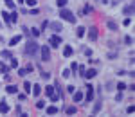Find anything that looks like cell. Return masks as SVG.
Listing matches in <instances>:
<instances>
[{
  "mask_svg": "<svg viewBox=\"0 0 135 117\" xmlns=\"http://www.w3.org/2000/svg\"><path fill=\"white\" fill-rule=\"evenodd\" d=\"M108 29L110 31H117V23H115L114 20H108Z\"/></svg>",
  "mask_w": 135,
  "mask_h": 117,
  "instance_id": "obj_13",
  "label": "cell"
},
{
  "mask_svg": "<svg viewBox=\"0 0 135 117\" xmlns=\"http://www.w3.org/2000/svg\"><path fill=\"white\" fill-rule=\"evenodd\" d=\"M24 2H25L29 7H36V0H24Z\"/></svg>",
  "mask_w": 135,
  "mask_h": 117,
  "instance_id": "obj_22",
  "label": "cell"
},
{
  "mask_svg": "<svg viewBox=\"0 0 135 117\" xmlns=\"http://www.w3.org/2000/svg\"><path fill=\"white\" fill-rule=\"evenodd\" d=\"M59 43H61V38H59L58 34H52V36H50V45H52V47H58Z\"/></svg>",
  "mask_w": 135,
  "mask_h": 117,
  "instance_id": "obj_6",
  "label": "cell"
},
{
  "mask_svg": "<svg viewBox=\"0 0 135 117\" xmlns=\"http://www.w3.org/2000/svg\"><path fill=\"white\" fill-rule=\"evenodd\" d=\"M40 52H41V59H43V61H49V59H50V50H49V47H41Z\"/></svg>",
  "mask_w": 135,
  "mask_h": 117,
  "instance_id": "obj_3",
  "label": "cell"
},
{
  "mask_svg": "<svg viewBox=\"0 0 135 117\" xmlns=\"http://www.w3.org/2000/svg\"><path fill=\"white\" fill-rule=\"evenodd\" d=\"M31 88H32V85H31L29 81H25V83H24V90H25V92H31Z\"/></svg>",
  "mask_w": 135,
  "mask_h": 117,
  "instance_id": "obj_21",
  "label": "cell"
},
{
  "mask_svg": "<svg viewBox=\"0 0 135 117\" xmlns=\"http://www.w3.org/2000/svg\"><path fill=\"white\" fill-rule=\"evenodd\" d=\"M92 99H94V87L87 85V101H92Z\"/></svg>",
  "mask_w": 135,
  "mask_h": 117,
  "instance_id": "obj_5",
  "label": "cell"
},
{
  "mask_svg": "<svg viewBox=\"0 0 135 117\" xmlns=\"http://www.w3.org/2000/svg\"><path fill=\"white\" fill-rule=\"evenodd\" d=\"M18 2H20V4H24V0H18Z\"/></svg>",
  "mask_w": 135,
  "mask_h": 117,
  "instance_id": "obj_40",
  "label": "cell"
},
{
  "mask_svg": "<svg viewBox=\"0 0 135 117\" xmlns=\"http://www.w3.org/2000/svg\"><path fill=\"white\" fill-rule=\"evenodd\" d=\"M20 40H22V36H13V38H11V41H9V45H16Z\"/></svg>",
  "mask_w": 135,
  "mask_h": 117,
  "instance_id": "obj_14",
  "label": "cell"
},
{
  "mask_svg": "<svg viewBox=\"0 0 135 117\" xmlns=\"http://www.w3.org/2000/svg\"><path fill=\"white\" fill-rule=\"evenodd\" d=\"M2 16H4V20H6V23L9 25V23H11V20H9V13H6V11H4V13H2Z\"/></svg>",
  "mask_w": 135,
  "mask_h": 117,
  "instance_id": "obj_25",
  "label": "cell"
},
{
  "mask_svg": "<svg viewBox=\"0 0 135 117\" xmlns=\"http://www.w3.org/2000/svg\"><path fill=\"white\" fill-rule=\"evenodd\" d=\"M96 74H97V72H96V68H88L87 72L83 74V76H85L87 79H92V78H96Z\"/></svg>",
  "mask_w": 135,
  "mask_h": 117,
  "instance_id": "obj_7",
  "label": "cell"
},
{
  "mask_svg": "<svg viewBox=\"0 0 135 117\" xmlns=\"http://www.w3.org/2000/svg\"><path fill=\"white\" fill-rule=\"evenodd\" d=\"M41 78H43V79H49L50 74H49V72H41Z\"/></svg>",
  "mask_w": 135,
  "mask_h": 117,
  "instance_id": "obj_36",
  "label": "cell"
},
{
  "mask_svg": "<svg viewBox=\"0 0 135 117\" xmlns=\"http://www.w3.org/2000/svg\"><path fill=\"white\" fill-rule=\"evenodd\" d=\"M36 108H38V110L45 108V103H43V101H36Z\"/></svg>",
  "mask_w": 135,
  "mask_h": 117,
  "instance_id": "obj_26",
  "label": "cell"
},
{
  "mask_svg": "<svg viewBox=\"0 0 135 117\" xmlns=\"http://www.w3.org/2000/svg\"><path fill=\"white\" fill-rule=\"evenodd\" d=\"M59 16H61L63 20L70 22V23L76 22V16H74V13H72V11H68V9H65V7H61V11H59Z\"/></svg>",
  "mask_w": 135,
  "mask_h": 117,
  "instance_id": "obj_1",
  "label": "cell"
},
{
  "mask_svg": "<svg viewBox=\"0 0 135 117\" xmlns=\"http://www.w3.org/2000/svg\"><path fill=\"white\" fill-rule=\"evenodd\" d=\"M115 101H123V92L117 94V97H115Z\"/></svg>",
  "mask_w": 135,
  "mask_h": 117,
  "instance_id": "obj_38",
  "label": "cell"
},
{
  "mask_svg": "<svg viewBox=\"0 0 135 117\" xmlns=\"http://www.w3.org/2000/svg\"><path fill=\"white\" fill-rule=\"evenodd\" d=\"M31 15H40V9H36V7H32V9H31Z\"/></svg>",
  "mask_w": 135,
  "mask_h": 117,
  "instance_id": "obj_35",
  "label": "cell"
},
{
  "mask_svg": "<svg viewBox=\"0 0 135 117\" xmlns=\"http://www.w3.org/2000/svg\"><path fill=\"white\" fill-rule=\"evenodd\" d=\"M6 6L9 9H15V2H13V0H6Z\"/></svg>",
  "mask_w": 135,
  "mask_h": 117,
  "instance_id": "obj_27",
  "label": "cell"
},
{
  "mask_svg": "<svg viewBox=\"0 0 135 117\" xmlns=\"http://www.w3.org/2000/svg\"><path fill=\"white\" fill-rule=\"evenodd\" d=\"M45 94H47V96L50 97V96L54 94V87H47V88H45Z\"/></svg>",
  "mask_w": 135,
  "mask_h": 117,
  "instance_id": "obj_20",
  "label": "cell"
},
{
  "mask_svg": "<svg viewBox=\"0 0 135 117\" xmlns=\"http://www.w3.org/2000/svg\"><path fill=\"white\" fill-rule=\"evenodd\" d=\"M24 52L25 54H36L38 52V43H36V41H27L25 43V47H24Z\"/></svg>",
  "mask_w": 135,
  "mask_h": 117,
  "instance_id": "obj_2",
  "label": "cell"
},
{
  "mask_svg": "<svg viewBox=\"0 0 135 117\" xmlns=\"http://www.w3.org/2000/svg\"><path fill=\"white\" fill-rule=\"evenodd\" d=\"M77 68H79V74L83 76V74H85V67H83V65H81V67H79V65H77Z\"/></svg>",
  "mask_w": 135,
  "mask_h": 117,
  "instance_id": "obj_39",
  "label": "cell"
},
{
  "mask_svg": "<svg viewBox=\"0 0 135 117\" xmlns=\"http://www.w3.org/2000/svg\"><path fill=\"white\" fill-rule=\"evenodd\" d=\"M72 94H74V103H81V101H83V94H81V92H76V90H74Z\"/></svg>",
  "mask_w": 135,
  "mask_h": 117,
  "instance_id": "obj_10",
  "label": "cell"
},
{
  "mask_svg": "<svg viewBox=\"0 0 135 117\" xmlns=\"http://www.w3.org/2000/svg\"><path fill=\"white\" fill-rule=\"evenodd\" d=\"M18 74H20V76H22V78H24V76H25V74H29V72H27V68H20V70H18Z\"/></svg>",
  "mask_w": 135,
  "mask_h": 117,
  "instance_id": "obj_31",
  "label": "cell"
},
{
  "mask_svg": "<svg viewBox=\"0 0 135 117\" xmlns=\"http://www.w3.org/2000/svg\"><path fill=\"white\" fill-rule=\"evenodd\" d=\"M11 67H13V68H16V67H18V61H16L15 58H11Z\"/></svg>",
  "mask_w": 135,
  "mask_h": 117,
  "instance_id": "obj_33",
  "label": "cell"
},
{
  "mask_svg": "<svg viewBox=\"0 0 135 117\" xmlns=\"http://www.w3.org/2000/svg\"><path fill=\"white\" fill-rule=\"evenodd\" d=\"M65 112H67V114H68V115H72V114H76V106H67V110H65Z\"/></svg>",
  "mask_w": 135,
  "mask_h": 117,
  "instance_id": "obj_19",
  "label": "cell"
},
{
  "mask_svg": "<svg viewBox=\"0 0 135 117\" xmlns=\"http://www.w3.org/2000/svg\"><path fill=\"white\" fill-rule=\"evenodd\" d=\"M6 90H7V94H16V92H18V87H15V85H9V87L6 88Z\"/></svg>",
  "mask_w": 135,
  "mask_h": 117,
  "instance_id": "obj_11",
  "label": "cell"
},
{
  "mask_svg": "<svg viewBox=\"0 0 135 117\" xmlns=\"http://www.w3.org/2000/svg\"><path fill=\"white\" fill-rule=\"evenodd\" d=\"M63 56H72V47H65V49H63Z\"/></svg>",
  "mask_w": 135,
  "mask_h": 117,
  "instance_id": "obj_16",
  "label": "cell"
},
{
  "mask_svg": "<svg viewBox=\"0 0 135 117\" xmlns=\"http://www.w3.org/2000/svg\"><path fill=\"white\" fill-rule=\"evenodd\" d=\"M2 58L4 59H9V58H13V54L9 52V50H2Z\"/></svg>",
  "mask_w": 135,
  "mask_h": 117,
  "instance_id": "obj_18",
  "label": "cell"
},
{
  "mask_svg": "<svg viewBox=\"0 0 135 117\" xmlns=\"http://www.w3.org/2000/svg\"><path fill=\"white\" fill-rule=\"evenodd\" d=\"M9 20H11V23L16 22V20H18V15H16V13H11V15H9Z\"/></svg>",
  "mask_w": 135,
  "mask_h": 117,
  "instance_id": "obj_24",
  "label": "cell"
},
{
  "mask_svg": "<svg viewBox=\"0 0 135 117\" xmlns=\"http://www.w3.org/2000/svg\"><path fill=\"white\" fill-rule=\"evenodd\" d=\"M29 32H31L32 36H40V31H38V29H32V31H29Z\"/></svg>",
  "mask_w": 135,
  "mask_h": 117,
  "instance_id": "obj_34",
  "label": "cell"
},
{
  "mask_svg": "<svg viewBox=\"0 0 135 117\" xmlns=\"http://www.w3.org/2000/svg\"><path fill=\"white\" fill-rule=\"evenodd\" d=\"M63 76H65V78H68V76H70V70L65 68V70H63Z\"/></svg>",
  "mask_w": 135,
  "mask_h": 117,
  "instance_id": "obj_37",
  "label": "cell"
},
{
  "mask_svg": "<svg viewBox=\"0 0 135 117\" xmlns=\"http://www.w3.org/2000/svg\"><path fill=\"white\" fill-rule=\"evenodd\" d=\"M101 2H105V4H106V2H108V0H101Z\"/></svg>",
  "mask_w": 135,
  "mask_h": 117,
  "instance_id": "obj_41",
  "label": "cell"
},
{
  "mask_svg": "<svg viewBox=\"0 0 135 117\" xmlns=\"http://www.w3.org/2000/svg\"><path fill=\"white\" fill-rule=\"evenodd\" d=\"M88 38H90V41L97 40V29L96 27H90V29H88Z\"/></svg>",
  "mask_w": 135,
  "mask_h": 117,
  "instance_id": "obj_4",
  "label": "cell"
},
{
  "mask_svg": "<svg viewBox=\"0 0 135 117\" xmlns=\"http://www.w3.org/2000/svg\"><path fill=\"white\" fill-rule=\"evenodd\" d=\"M124 88H126L124 83H119V85H117V90H119V92H124Z\"/></svg>",
  "mask_w": 135,
  "mask_h": 117,
  "instance_id": "obj_28",
  "label": "cell"
},
{
  "mask_svg": "<svg viewBox=\"0 0 135 117\" xmlns=\"http://www.w3.org/2000/svg\"><path fill=\"white\" fill-rule=\"evenodd\" d=\"M99 110H101V101H99V103H96V106H94V114H97Z\"/></svg>",
  "mask_w": 135,
  "mask_h": 117,
  "instance_id": "obj_29",
  "label": "cell"
},
{
  "mask_svg": "<svg viewBox=\"0 0 135 117\" xmlns=\"http://www.w3.org/2000/svg\"><path fill=\"white\" fill-rule=\"evenodd\" d=\"M132 36H126V38H124V43H126V45H132Z\"/></svg>",
  "mask_w": 135,
  "mask_h": 117,
  "instance_id": "obj_32",
  "label": "cell"
},
{
  "mask_svg": "<svg viewBox=\"0 0 135 117\" xmlns=\"http://www.w3.org/2000/svg\"><path fill=\"white\" fill-rule=\"evenodd\" d=\"M85 31H87V29H85V27H79V29H77V31H76V34H77V36H79V38H81V36H83V34H85Z\"/></svg>",
  "mask_w": 135,
  "mask_h": 117,
  "instance_id": "obj_23",
  "label": "cell"
},
{
  "mask_svg": "<svg viewBox=\"0 0 135 117\" xmlns=\"http://www.w3.org/2000/svg\"><path fill=\"white\" fill-rule=\"evenodd\" d=\"M50 29H52L54 32H59L63 27H61V23H59V22H52V23H50Z\"/></svg>",
  "mask_w": 135,
  "mask_h": 117,
  "instance_id": "obj_8",
  "label": "cell"
},
{
  "mask_svg": "<svg viewBox=\"0 0 135 117\" xmlns=\"http://www.w3.org/2000/svg\"><path fill=\"white\" fill-rule=\"evenodd\" d=\"M47 114H49V115L58 114V108H56V106H49V108H47Z\"/></svg>",
  "mask_w": 135,
  "mask_h": 117,
  "instance_id": "obj_17",
  "label": "cell"
},
{
  "mask_svg": "<svg viewBox=\"0 0 135 117\" xmlns=\"http://www.w3.org/2000/svg\"><path fill=\"white\" fill-rule=\"evenodd\" d=\"M67 2H68V0H58V6L59 7H65V6H67Z\"/></svg>",
  "mask_w": 135,
  "mask_h": 117,
  "instance_id": "obj_30",
  "label": "cell"
},
{
  "mask_svg": "<svg viewBox=\"0 0 135 117\" xmlns=\"http://www.w3.org/2000/svg\"><path fill=\"white\" fill-rule=\"evenodd\" d=\"M132 13H133V4H128L124 7V15H132Z\"/></svg>",
  "mask_w": 135,
  "mask_h": 117,
  "instance_id": "obj_12",
  "label": "cell"
},
{
  "mask_svg": "<svg viewBox=\"0 0 135 117\" xmlns=\"http://www.w3.org/2000/svg\"><path fill=\"white\" fill-rule=\"evenodd\" d=\"M31 90H32V94H34V96H40V92H41V88H40V85H32V88H31Z\"/></svg>",
  "mask_w": 135,
  "mask_h": 117,
  "instance_id": "obj_15",
  "label": "cell"
},
{
  "mask_svg": "<svg viewBox=\"0 0 135 117\" xmlns=\"http://www.w3.org/2000/svg\"><path fill=\"white\" fill-rule=\"evenodd\" d=\"M7 112H9V105L6 101H2L0 103V114H7Z\"/></svg>",
  "mask_w": 135,
  "mask_h": 117,
  "instance_id": "obj_9",
  "label": "cell"
}]
</instances>
